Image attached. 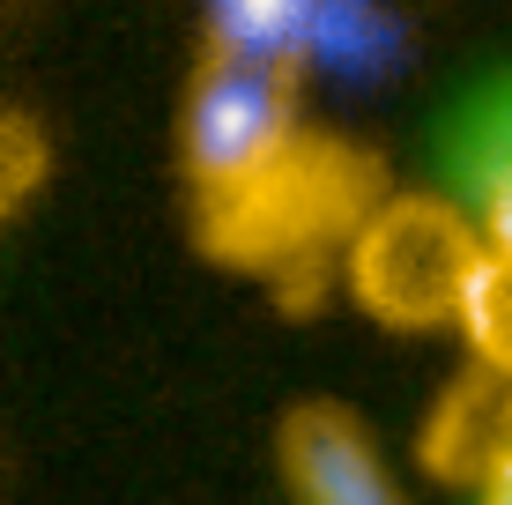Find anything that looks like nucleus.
<instances>
[{
    "instance_id": "nucleus-1",
    "label": "nucleus",
    "mask_w": 512,
    "mask_h": 505,
    "mask_svg": "<svg viewBox=\"0 0 512 505\" xmlns=\"http://www.w3.org/2000/svg\"><path fill=\"white\" fill-rule=\"evenodd\" d=\"M297 156H305L297 75L208 52L201 75L186 82V112H179V164H186L193 194H201V216L253 201Z\"/></svg>"
},
{
    "instance_id": "nucleus-2",
    "label": "nucleus",
    "mask_w": 512,
    "mask_h": 505,
    "mask_svg": "<svg viewBox=\"0 0 512 505\" xmlns=\"http://www.w3.org/2000/svg\"><path fill=\"white\" fill-rule=\"evenodd\" d=\"M483 253L490 238L438 194H386L349 238V290L379 327H401V335L461 327Z\"/></svg>"
},
{
    "instance_id": "nucleus-3",
    "label": "nucleus",
    "mask_w": 512,
    "mask_h": 505,
    "mask_svg": "<svg viewBox=\"0 0 512 505\" xmlns=\"http://www.w3.org/2000/svg\"><path fill=\"white\" fill-rule=\"evenodd\" d=\"M275 468L290 505H409L386 468L379 439L364 431V416L342 402H297L275 424Z\"/></svg>"
},
{
    "instance_id": "nucleus-4",
    "label": "nucleus",
    "mask_w": 512,
    "mask_h": 505,
    "mask_svg": "<svg viewBox=\"0 0 512 505\" xmlns=\"http://www.w3.org/2000/svg\"><path fill=\"white\" fill-rule=\"evenodd\" d=\"M512 454V379L490 364H468L453 394H438L431 424H423V468L446 483H483Z\"/></svg>"
},
{
    "instance_id": "nucleus-5",
    "label": "nucleus",
    "mask_w": 512,
    "mask_h": 505,
    "mask_svg": "<svg viewBox=\"0 0 512 505\" xmlns=\"http://www.w3.org/2000/svg\"><path fill=\"white\" fill-rule=\"evenodd\" d=\"M201 8H208V52L305 75L327 0H201Z\"/></svg>"
},
{
    "instance_id": "nucleus-6",
    "label": "nucleus",
    "mask_w": 512,
    "mask_h": 505,
    "mask_svg": "<svg viewBox=\"0 0 512 505\" xmlns=\"http://www.w3.org/2000/svg\"><path fill=\"white\" fill-rule=\"evenodd\" d=\"M401 52H409V30H401L394 8H379V0H327L320 15V38H312V67L334 82H379L401 67Z\"/></svg>"
},
{
    "instance_id": "nucleus-7",
    "label": "nucleus",
    "mask_w": 512,
    "mask_h": 505,
    "mask_svg": "<svg viewBox=\"0 0 512 505\" xmlns=\"http://www.w3.org/2000/svg\"><path fill=\"white\" fill-rule=\"evenodd\" d=\"M461 335H468V357L490 364V372L512 379V253L490 246L483 268H475V290L461 305Z\"/></svg>"
},
{
    "instance_id": "nucleus-8",
    "label": "nucleus",
    "mask_w": 512,
    "mask_h": 505,
    "mask_svg": "<svg viewBox=\"0 0 512 505\" xmlns=\"http://www.w3.org/2000/svg\"><path fill=\"white\" fill-rule=\"evenodd\" d=\"M475 201H483V238L498 253H512V119L498 134V149L483 156V179H475Z\"/></svg>"
},
{
    "instance_id": "nucleus-9",
    "label": "nucleus",
    "mask_w": 512,
    "mask_h": 505,
    "mask_svg": "<svg viewBox=\"0 0 512 505\" xmlns=\"http://www.w3.org/2000/svg\"><path fill=\"white\" fill-rule=\"evenodd\" d=\"M475 505H512V454H505L498 468H490L483 483H475Z\"/></svg>"
}]
</instances>
